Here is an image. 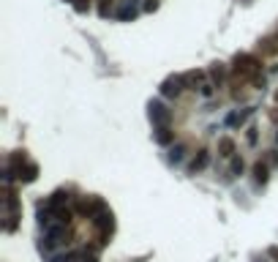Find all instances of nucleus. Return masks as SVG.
I'll return each instance as SVG.
<instances>
[{"instance_id":"obj_1","label":"nucleus","mask_w":278,"mask_h":262,"mask_svg":"<svg viewBox=\"0 0 278 262\" xmlns=\"http://www.w3.org/2000/svg\"><path fill=\"white\" fill-rule=\"evenodd\" d=\"M232 71H234V76H240V79H254V76L262 71V60L254 58V55H237Z\"/></svg>"},{"instance_id":"obj_7","label":"nucleus","mask_w":278,"mask_h":262,"mask_svg":"<svg viewBox=\"0 0 278 262\" xmlns=\"http://www.w3.org/2000/svg\"><path fill=\"white\" fill-rule=\"evenodd\" d=\"M101 210H104V205H101L98 199H79V213H82V216L96 218Z\"/></svg>"},{"instance_id":"obj_13","label":"nucleus","mask_w":278,"mask_h":262,"mask_svg":"<svg viewBox=\"0 0 278 262\" xmlns=\"http://www.w3.org/2000/svg\"><path fill=\"white\" fill-rule=\"evenodd\" d=\"M210 76H213V82H221L223 76H226V66H223V63H213L210 66Z\"/></svg>"},{"instance_id":"obj_20","label":"nucleus","mask_w":278,"mask_h":262,"mask_svg":"<svg viewBox=\"0 0 278 262\" xmlns=\"http://www.w3.org/2000/svg\"><path fill=\"white\" fill-rule=\"evenodd\" d=\"M120 16H123V19H128V16H134V8H123V14H120Z\"/></svg>"},{"instance_id":"obj_12","label":"nucleus","mask_w":278,"mask_h":262,"mask_svg":"<svg viewBox=\"0 0 278 262\" xmlns=\"http://www.w3.org/2000/svg\"><path fill=\"white\" fill-rule=\"evenodd\" d=\"M254 180L256 183H267V164H262V161L254 164Z\"/></svg>"},{"instance_id":"obj_23","label":"nucleus","mask_w":278,"mask_h":262,"mask_svg":"<svg viewBox=\"0 0 278 262\" xmlns=\"http://www.w3.org/2000/svg\"><path fill=\"white\" fill-rule=\"evenodd\" d=\"M276 38H278V36H276Z\"/></svg>"},{"instance_id":"obj_3","label":"nucleus","mask_w":278,"mask_h":262,"mask_svg":"<svg viewBox=\"0 0 278 262\" xmlns=\"http://www.w3.org/2000/svg\"><path fill=\"white\" fill-rule=\"evenodd\" d=\"M183 90H185L183 76H167V79L161 82V96H167V98H177Z\"/></svg>"},{"instance_id":"obj_9","label":"nucleus","mask_w":278,"mask_h":262,"mask_svg":"<svg viewBox=\"0 0 278 262\" xmlns=\"http://www.w3.org/2000/svg\"><path fill=\"white\" fill-rule=\"evenodd\" d=\"M218 156H223V158L234 156V142L229 139V136H221V139H218Z\"/></svg>"},{"instance_id":"obj_22","label":"nucleus","mask_w":278,"mask_h":262,"mask_svg":"<svg viewBox=\"0 0 278 262\" xmlns=\"http://www.w3.org/2000/svg\"><path fill=\"white\" fill-rule=\"evenodd\" d=\"M276 101H278V90H276Z\"/></svg>"},{"instance_id":"obj_8","label":"nucleus","mask_w":278,"mask_h":262,"mask_svg":"<svg viewBox=\"0 0 278 262\" xmlns=\"http://www.w3.org/2000/svg\"><path fill=\"white\" fill-rule=\"evenodd\" d=\"M207 161H210V153L207 150H199L194 156V161H191V172H202V169L207 167Z\"/></svg>"},{"instance_id":"obj_11","label":"nucleus","mask_w":278,"mask_h":262,"mask_svg":"<svg viewBox=\"0 0 278 262\" xmlns=\"http://www.w3.org/2000/svg\"><path fill=\"white\" fill-rule=\"evenodd\" d=\"M205 79V74L202 71H188V74H183V82H185V87H194L196 90V85Z\"/></svg>"},{"instance_id":"obj_14","label":"nucleus","mask_w":278,"mask_h":262,"mask_svg":"<svg viewBox=\"0 0 278 262\" xmlns=\"http://www.w3.org/2000/svg\"><path fill=\"white\" fill-rule=\"evenodd\" d=\"M259 49L265 55H276L278 52V38H265V41L259 44Z\"/></svg>"},{"instance_id":"obj_16","label":"nucleus","mask_w":278,"mask_h":262,"mask_svg":"<svg viewBox=\"0 0 278 262\" xmlns=\"http://www.w3.org/2000/svg\"><path fill=\"white\" fill-rule=\"evenodd\" d=\"M243 169H245L243 158H232V175H243Z\"/></svg>"},{"instance_id":"obj_10","label":"nucleus","mask_w":278,"mask_h":262,"mask_svg":"<svg viewBox=\"0 0 278 262\" xmlns=\"http://www.w3.org/2000/svg\"><path fill=\"white\" fill-rule=\"evenodd\" d=\"M174 139V131L169 126H156V142L158 145H167V142Z\"/></svg>"},{"instance_id":"obj_2","label":"nucleus","mask_w":278,"mask_h":262,"mask_svg":"<svg viewBox=\"0 0 278 262\" xmlns=\"http://www.w3.org/2000/svg\"><path fill=\"white\" fill-rule=\"evenodd\" d=\"M14 169H16V178L22 180V183H33V180H36V175H38V167L33 161H27L25 156H16L14 158Z\"/></svg>"},{"instance_id":"obj_15","label":"nucleus","mask_w":278,"mask_h":262,"mask_svg":"<svg viewBox=\"0 0 278 262\" xmlns=\"http://www.w3.org/2000/svg\"><path fill=\"white\" fill-rule=\"evenodd\" d=\"M109 8H112V0H98V14L109 16Z\"/></svg>"},{"instance_id":"obj_19","label":"nucleus","mask_w":278,"mask_h":262,"mask_svg":"<svg viewBox=\"0 0 278 262\" xmlns=\"http://www.w3.org/2000/svg\"><path fill=\"white\" fill-rule=\"evenodd\" d=\"M248 145H256V129H248Z\"/></svg>"},{"instance_id":"obj_21","label":"nucleus","mask_w":278,"mask_h":262,"mask_svg":"<svg viewBox=\"0 0 278 262\" xmlns=\"http://www.w3.org/2000/svg\"><path fill=\"white\" fill-rule=\"evenodd\" d=\"M270 118H273V120H276V123H278V109H273V112H270Z\"/></svg>"},{"instance_id":"obj_4","label":"nucleus","mask_w":278,"mask_h":262,"mask_svg":"<svg viewBox=\"0 0 278 262\" xmlns=\"http://www.w3.org/2000/svg\"><path fill=\"white\" fill-rule=\"evenodd\" d=\"M96 227H98V232H101V243H107L109 240V235H112V229H114V218H112V213L109 210H101L96 218Z\"/></svg>"},{"instance_id":"obj_17","label":"nucleus","mask_w":278,"mask_h":262,"mask_svg":"<svg viewBox=\"0 0 278 262\" xmlns=\"http://www.w3.org/2000/svg\"><path fill=\"white\" fill-rule=\"evenodd\" d=\"M183 150H185V145H177V147H172V153H169V158H172V161H180V158H183Z\"/></svg>"},{"instance_id":"obj_6","label":"nucleus","mask_w":278,"mask_h":262,"mask_svg":"<svg viewBox=\"0 0 278 262\" xmlns=\"http://www.w3.org/2000/svg\"><path fill=\"white\" fill-rule=\"evenodd\" d=\"M68 238H71L68 227H65V224H60V227H52V229H49V232H47V246L68 243Z\"/></svg>"},{"instance_id":"obj_5","label":"nucleus","mask_w":278,"mask_h":262,"mask_svg":"<svg viewBox=\"0 0 278 262\" xmlns=\"http://www.w3.org/2000/svg\"><path fill=\"white\" fill-rule=\"evenodd\" d=\"M150 120L153 126H169V120H172V112H169L167 107H164L161 101H150Z\"/></svg>"},{"instance_id":"obj_18","label":"nucleus","mask_w":278,"mask_h":262,"mask_svg":"<svg viewBox=\"0 0 278 262\" xmlns=\"http://www.w3.org/2000/svg\"><path fill=\"white\" fill-rule=\"evenodd\" d=\"M87 5H90V0H74V8L76 11H87Z\"/></svg>"}]
</instances>
